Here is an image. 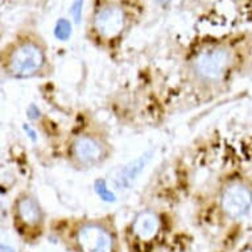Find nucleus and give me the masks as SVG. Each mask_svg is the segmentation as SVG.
<instances>
[{
    "instance_id": "8",
    "label": "nucleus",
    "mask_w": 252,
    "mask_h": 252,
    "mask_svg": "<svg viewBox=\"0 0 252 252\" xmlns=\"http://www.w3.org/2000/svg\"><path fill=\"white\" fill-rule=\"evenodd\" d=\"M16 215L25 227H37L42 220V210L33 195L23 194L16 199Z\"/></svg>"
},
{
    "instance_id": "9",
    "label": "nucleus",
    "mask_w": 252,
    "mask_h": 252,
    "mask_svg": "<svg viewBox=\"0 0 252 252\" xmlns=\"http://www.w3.org/2000/svg\"><path fill=\"white\" fill-rule=\"evenodd\" d=\"M158 230H160V219L153 211H140L133 219V235L141 242H151L157 235Z\"/></svg>"
},
{
    "instance_id": "4",
    "label": "nucleus",
    "mask_w": 252,
    "mask_h": 252,
    "mask_svg": "<svg viewBox=\"0 0 252 252\" xmlns=\"http://www.w3.org/2000/svg\"><path fill=\"white\" fill-rule=\"evenodd\" d=\"M93 28L102 41H114L126 28L124 9L114 3L102 5L94 15Z\"/></svg>"
},
{
    "instance_id": "15",
    "label": "nucleus",
    "mask_w": 252,
    "mask_h": 252,
    "mask_svg": "<svg viewBox=\"0 0 252 252\" xmlns=\"http://www.w3.org/2000/svg\"><path fill=\"white\" fill-rule=\"evenodd\" d=\"M155 1H156V3H158V4L165 5V4H168V3H169L170 0H155Z\"/></svg>"
},
{
    "instance_id": "14",
    "label": "nucleus",
    "mask_w": 252,
    "mask_h": 252,
    "mask_svg": "<svg viewBox=\"0 0 252 252\" xmlns=\"http://www.w3.org/2000/svg\"><path fill=\"white\" fill-rule=\"evenodd\" d=\"M1 252H16V251H15V248L11 247V246H5V244H3V246H1Z\"/></svg>"
},
{
    "instance_id": "6",
    "label": "nucleus",
    "mask_w": 252,
    "mask_h": 252,
    "mask_svg": "<svg viewBox=\"0 0 252 252\" xmlns=\"http://www.w3.org/2000/svg\"><path fill=\"white\" fill-rule=\"evenodd\" d=\"M77 246L81 252H114V238L103 226L87 223L77 231Z\"/></svg>"
},
{
    "instance_id": "12",
    "label": "nucleus",
    "mask_w": 252,
    "mask_h": 252,
    "mask_svg": "<svg viewBox=\"0 0 252 252\" xmlns=\"http://www.w3.org/2000/svg\"><path fill=\"white\" fill-rule=\"evenodd\" d=\"M83 4H85V0H74V3L70 7V15L74 19V21L78 24L81 19H82V12H83Z\"/></svg>"
},
{
    "instance_id": "13",
    "label": "nucleus",
    "mask_w": 252,
    "mask_h": 252,
    "mask_svg": "<svg viewBox=\"0 0 252 252\" xmlns=\"http://www.w3.org/2000/svg\"><path fill=\"white\" fill-rule=\"evenodd\" d=\"M25 131H27L28 136H31V139H32V140H36V137H37V133L34 132L33 129L31 128V127L28 128V126H25Z\"/></svg>"
},
{
    "instance_id": "7",
    "label": "nucleus",
    "mask_w": 252,
    "mask_h": 252,
    "mask_svg": "<svg viewBox=\"0 0 252 252\" xmlns=\"http://www.w3.org/2000/svg\"><path fill=\"white\" fill-rule=\"evenodd\" d=\"M153 157V151H147V152L141 153L140 156L133 158L132 161L127 162L126 165L119 169V172L116 173L115 178H114V184L119 189V190H124V189H129L131 186L137 181V178L140 177L141 173L144 172L151 160Z\"/></svg>"
},
{
    "instance_id": "5",
    "label": "nucleus",
    "mask_w": 252,
    "mask_h": 252,
    "mask_svg": "<svg viewBox=\"0 0 252 252\" xmlns=\"http://www.w3.org/2000/svg\"><path fill=\"white\" fill-rule=\"evenodd\" d=\"M252 205V189L242 181H232L224 186L220 194V206L230 218H240L247 214Z\"/></svg>"
},
{
    "instance_id": "1",
    "label": "nucleus",
    "mask_w": 252,
    "mask_h": 252,
    "mask_svg": "<svg viewBox=\"0 0 252 252\" xmlns=\"http://www.w3.org/2000/svg\"><path fill=\"white\" fill-rule=\"evenodd\" d=\"M1 69L4 75L13 79L52 75L46 45L36 37H21L11 42L1 53Z\"/></svg>"
},
{
    "instance_id": "2",
    "label": "nucleus",
    "mask_w": 252,
    "mask_h": 252,
    "mask_svg": "<svg viewBox=\"0 0 252 252\" xmlns=\"http://www.w3.org/2000/svg\"><path fill=\"white\" fill-rule=\"evenodd\" d=\"M235 63V53L226 44L213 42L193 56L190 67L195 78L205 85L222 82L231 71Z\"/></svg>"
},
{
    "instance_id": "10",
    "label": "nucleus",
    "mask_w": 252,
    "mask_h": 252,
    "mask_svg": "<svg viewBox=\"0 0 252 252\" xmlns=\"http://www.w3.org/2000/svg\"><path fill=\"white\" fill-rule=\"evenodd\" d=\"M71 23L67 19H60L54 27V37L58 41H67L71 36Z\"/></svg>"
},
{
    "instance_id": "11",
    "label": "nucleus",
    "mask_w": 252,
    "mask_h": 252,
    "mask_svg": "<svg viewBox=\"0 0 252 252\" xmlns=\"http://www.w3.org/2000/svg\"><path fill=\"white\" fill-rule=\"evenodd\" d=\"M94 188H95L96 194L99 195L103 201H106V202H115V194H114V191H111L108 189L107 184H106L104 180L98 178L95 181V184H94Z\"/></svg>"
},
{
    "instance_id": "3",
    "label": "nucleus",
    "mask_w": 252,
    "mask_h": 252,
    "mask_svg": "<svg viewBox=\"0 0 252 252\" xmlns=\"http://www.w3.org/2000/svg\"><path fill=\"white\" fill-rule=\"evenodd\" d=\"M67 160L75 169L89 170L103 165L112 153L106 137L91 131H81L67 144Z\"/></svg>"
}]
</instances>
